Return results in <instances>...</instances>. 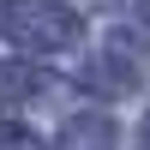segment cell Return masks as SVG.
Masks as SVG:
<instances>
[{
    "label": "cell",
    "mask_w": 150,
    "mask_h": 150,
    "mask_svg": "<svg viewBox=\"0 0 150 150\" xmlns=\"http://www.w3.org/2000/svg\"><path fill=\"white\" fill-rule=\"evenodd\" d=\"M138 150H150V120H144V132H138Z\"/></svg>",
    "instance_id": "277c9868"
},
{
    "label": "cell",
    "mask_w": 150,
    "mask_h": 150,
    "mask_svg": "<svg viewBox=\"0 0 150 150\" xmlns=\"http://www.w3.org/2000/svg\"><path fill=\"white\" fill-rule=\"evenodd\" d=\"M0 150H42V144H36L24 126H0Z\"/></svg>",
    "instance_id": "3957f363"
},
{
    "label": "cell",
    "mask_w": 150,
    "mask_h": 150,
    "mask_svg": "<svg viewBox=\"0 0 150 150\" xmlns=\"http://www.w3.org/2000/svg\"><path fill=\"white\" fill-rule=\"evenodd\" d=\"M6 30L18 36L24 48H66L78 36V18L66 6H48V0H6Z\"/></svg>",
    "instance_id": "6da1fadb"
},
{
    "label": "cell",
    "mask_w": 150,
    "mask_h": 150,
    "mask_svg": "<svg viewBox=\"0 0 150 150\" xmlns=\"http://www.w3.org/2000/svg\"><path fill=\"white\" fill-rule=\"evenodd\" d=\"M36 78H42V72H24V66H0V102L36 96Z\"/></svg>",
    "instance_id": "7a4b0ae2"
}]
</instances>
